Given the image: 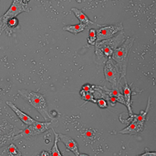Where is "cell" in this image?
<instances>
[{
    "mask_svg": "<svg viewBox=\"0 0 156 156\" xmlns=\"http://www.w3.org/2000/svg\"><path fill=\"white\" fill-rule=\"evenodd\" d=\"M122 30H123V26H122V23L116 24V25L105 26V27H100L96 31L97 41L109 39V38L114 37L117 32H119Z\"/></svg>",
    "mask_w": 156,
    "mask_h": 156,
    "instance_id": "7",
    "label": "cell"
},
{
    "mask_svg": "<svg viewBox=\"0 0 156 156\" xmlns=\"http://www.w3.org/2000/svg\"><path fill=\"white\" fill-rule=\"evenodd\" d=\"M2 155L21 156L22 155V154H21L20 151H18V149L17 148V146H16L14 144L11 143L9 146H7V147L3 150V151L2 152Z\"/></svg>",
    "mask_w": 156,
    "mask_h": 156,
    "instance_id": "15",
    "label": "cell"
},
{
    "mask_svg": "<svg viewBox=\"0 0 156 156\" xmlns=\"http://www.w3.org/2000/svg\"><path fill=\"white\" fill-rule=\"evenodd\" d=\"M6 103H7V105L9 106V108H11L12 111L14 112L15 114L19 117V119H20L21 121L25 124V125L27 126L32 125V124H34L35 122H36V121H35L33 118H31V116H29L28 115H27V114L23 112L21 110H19V109H18V108H17V107L12 103V102H9V101H7Z\"/></svg>",
    "mask_w": 156,
    "mask_h": 156,
    "instance_id": "11",
    "label": "cell"
},
{
    "mask_svg": "<svg viewBox=\"0 0 156 156\" xmlns=\"http://www.w3.org/2000/svg\"><path fill=\"white\" fill-rule=\"evenodd\" d=\"M126 39V36L123 31L117 32L114 37L107 39V40L97 41L95 43V60L98 64L102 65L106 61L111 59L118 46L122 44Z\"/></svg>",
    "mask_w": 156,
    "mask_h": 156,
    "instance_id": "1",
    "label": "cell"
},
{
    "mask_svg": "<svg viewBox=\"0 0 156 156\" xmlns=\"http://www.w3.org/2000/svg\"><path fill=\"white\" fill-rule=\"evenodd\" d=\"M57 126H58V122L56 120H52L45 122H39L36 121L34 124L27 126V127L24 131H21L20 133L13 136L12 140H17L19 139L32 140L36 136L44 133L45 131H48L49 129H54V127H56Z\"/></svg>",
    "mask_w": 156,
    "mask_h": 156,
    "instance_id": "4",
    "label": "cell"
},
{
    "mask_svg": "<svg viewBox=\"0 0 156 156\" xmlns=\"http://www.w3.org/2000/svg\"><path fill=\"white\" fill-rule=\"evenodd\" d=\"M27 4L23 3V0H13L11 7L5 13L0 17V36L3 31L7 29V24L9 19L12 17H16L18 14H20L23 12H28Z\"/></svg>",
    "mask_w": 156,
    "mask_h": 156,
    "instance_id": "5",
    "label": "cell"
},
{
    "mask_svg": "<svg viewBox=\"0 0 156 156\" xmlns=\"http://www.w3.org/2000/svg\"><path fill=\"white\" fill-rule=\"evenodd\" d=\"M52 130H53V129H52ZM53 132H54V135H55L54 145H53V147H52V150H51L50 155L62 156V154H61V153H60V151H59V149H58V146H57V143H58V141H59V136H58V134L55 132L54 130H53Z\"/></svg>",
    "mask_w": 156,
    "mask_h": 156,
    "instance_id": "16",
    "label": "cell"
},
{
    "mask_svg": "<svg viewBox=\"0 0 156 156\" xmlns=\"http://www.w3.org/2000/svg\"><path fill=\"white\" fill-rule=\"evenodd\" d=\"M20 132V130L17 129L14 126L9 124L5 120H3L2 122H0V136H11L13 137Z\"/></svg>",
    "mask_w": 156,
    "mask_h": 156,
    "instance_id": "12",
    "label": "cell"
},
{
    "mask_svg": "<svg viewBox=\"0 0 156 156\" xmlns=\"http://www.w3.org/2000/svg\"><path fill=\"white\" fill-rule=\"evenodd\" d=\"M71 11L73 12L74 13V15H75V17L79 19V21L80 22V23H83V24H85V25H94V22H92V21H90L89 19L88 18V17L86 16L83 12L81 10H80V9H75V8H73V9H71Z\"/></svg>",
    "mask_w": 156,
    "mask_h": 156,
    "instance_id": "14",
    "label": "cell"
},
{
    "mask_svg": "<svg viewBox=\"0 0 156 156\" xmlns=\"http://www.w3.org/2000/svg\"><path fill=\"white\" fill-rule=\"evenodd\" d=\"M76 2L78 3H82V0H76Z\"/></svg>",
    "mask_w": 156,
    "mask_h": 156,
    "instance_id": "23",
    "label": "cell"
},
{
    "mask_svg": "<svg viewBox=\"0 0 156 156\" xmlns=\"http://www.w3.org/2000/svg\"><path fill=\"white\" fill-rule=\"evenodd\" d=\"M59 136V140L63 142L67 150L70 151L74 155L81 156V154L79 151V146L77 142L74 139H72L70 136H66L64 134H58Z\"/></svg>",
    "mask_w": 156,
    "mask_h": 156,
    "instance_id": "8",
    "label": "cell"
},
{
    "mask_svg": "<svg viewBox=\"0 0 156 156\" xmlns=\"http://www.w3.org/2000/svg\"><path fill=\"white\" fill-rule=\"evenodd\" d=\"M155 152H145V153L142 154L141 156H155Z\"/></svg>",
    "mask_w": 156,
    "mask_h": 156,
    "instance_id": "21",
    "label": "cell"
},
{
    "mask_svg": "<svg viewBox=\"0 0 156 156\" xmlns=\"http://www.w3.org/2000/svg\"><path fill=\"white\" fill-rule=\"evenodd\" d=\"M80 95L82 97V98L84 101H90L92 102H94V103H96V98L94 97V94L90 93V92H84V91H81L80 92Z\"/></svg>",
    "mask_w": 156,
    "mask_h": 156,
    "instance_id": "17",
    "label": "cell"
},
{
    "mask_svg": "<svg viewBox=\"0 0 156 156\" xmlns=\"http://www.w3.org/2000/svg\"><path fill=\"white\" fill-rule=\"evenodd\" d=\"M122 90H123V96L125 98L126 106L128 109V112L130 115V120L131 121V117L133 116L134 113L132 112V108H131V96H132V84L129 85L127 83V81H125V85L122 87Z\"/></svg>",
    "mask_w": 156,
    "mask_h": 156,
    "instance_id": "10",
    "label": "cell"
},
{
    "mask_svg": "<svg viewBox=\"0 0 156 156\" xmlns=\"http://www.w3.org/2000/svg\"><path fill=\"white\" fill-rule=\"evenodd\" d=\"M96 103L100 108H107L108 107V103L107 102V100L104 99V98H98L96 100Z\"/></svg>",
    "mask_w": 156,
    "mask_h": 156,
    "instance_id": "20",
    "label": "cell"
},
{
    "mask_svg": "<svg viewBox=\"0 0 156 156\" xmlns=\"http://www.w3.org/2000/svg\"><path fill=\"white\" fill-rule=\"evenodd\" d=\"M87 25L83 24V23H80L77 25H71V26H66L63 27L64 31H69L73 35H78L80 32H82L85 30Z\"/></svg>",
    "mask_w": 156,
    "mask_h": 156,
    "instance_id": "13",
    "label": "cell"
},
{
    "mask_svg": "<svg viewBox=\"0 0 156 156\" xmlns=\"http://www.w3.org/2000/svg\"><path fill=\"white\" fill-rule=\"evenodd\" d=\"M104 75L106 80L111 83L112 88H116L119 86L120 81L122 79V71L116 62L112 59L106 61L104 66Z\"/></svg>",
    "mask_w": 156,
    "mask_h": 156,
    "instance_id": "6",
    "label": "cell"
},
{
    "mask_svg": "<svg viewBox=\"0 0 156 156\" xmlns=\"http://www.w3.org/2000/svg\"><path fill=\"white\" fill-rule=\"evenodd\" d=\"M18 94L23 98L27 100L35 109H37L38 112L41 115L45 122L55 120L53 116L50 115L47 109V102L45 100L44 95L39 93H36L33 91L22 89L18 91Z\"/></svg>",
    "mask_w": 156,
    "mask_h": 156,
    "instance_id": "2",
    "label": "cell"
},
{
    "mask_svg": "<svg viewBox=\"0 0 156 156\" xmlns=\"http://www.w3.org/2000/svg\"><path fill=\"white\" fill-rule=\"evenodd\" d=\"M145 128V125L140 124L138 121H136L135 118L131 119V122L127 127L123 129L122 131H120V134L122 135H137L140 132H141Z\"/></svg>",
    "mask_w": 156,
    "mask_h": 156,
    "instance_id": "9",
    "label": "cell"
},
{
    "mask_svg": "<svg viewBox=\"0 0 156 156\" xmlns=\"http://www.w3.org/2000/svg\"><path fill=\"white\" fill-rule=\"evenodd\" d=\"M17 25H18V20H17L16 17H12L11 19H9V22H8V24H7V29H13L15 27H17Z\"/></svg>",
    "mask_w": 156,
    "mask_h": 156,
    "instance_id": "19",
    "label": "cell"
},
{
    "mask_svg": "<svg viewBox=\"0 0 156 156\" xmlns=\"http://www.w3.org/2000/svg\"><path fill=\"white\" fill-rule=\"evenodd\" d=\"M41 155L48 156V155H50V154H49L48 152H46V151H43V152H41Z\"/></svg>",
    "mask_w": 156,
    "mask_h": 156,
    "instance_id": "22",
    "label": "cell"
},
{
    "mask_svg": "<svg viewBox=\"0 0 156 156\" xmlns=\"http://www.w3.org/2000/svg\"><path fill=\"white\" fill-rule=\"evenodd\" d=\"M97 41V34L95 29H90L89 30V36L88 37V42L92 45H95Z\"/></svg>",
    "mask_w": 156,
    "mask_h": 156,
    "instance_id": "18",
    "label": "cell"
},
{
    "mask_svg": "<svg viewBox=\"0 0 156 156\" xmlns=\"http://www.w3.org/2000/svg\"><path fill=\"white\" fill-rule=\"evenodd\" d=\"M135 38L131 37H126V39L121 45L115 50L112 55V60L116 62L122 71V79H125L126 74V68L129 59V52L134 44Z\"/></svg>",
    "mask_w": 156,
    "mask_h": 156,
    "instance_id": "3",
    "label": "cell"
}]
</instances>
